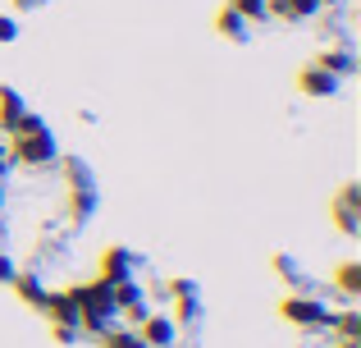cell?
Wrapping results in <instances>:
<instances>
[{"instance_id": "cell-1", "label": "cell", "mask_w": 361, "mask_h": 348, "mask_svg": "<svg viewBox=\"0 0 361 348\" xmlns=\"http://www.w3.org/2000/svg\"><path fill=\"white\" fill-rule=\"evenodd\" d=\"M5 147H9V161L27 165V170H46V165L60 161V143H55L51 124H46L42 115H32V110L14 124V133H9Z\"/></svg>"}, {"instance_id": "cell-2", "label": "cell", "mask_w": 361, "mask_h": 348, "mask_svg": "<svg viewBox=\"0 0 361 348\" xmlns=\"http://www.w3.org/2000/svg\"><path fill=\"white\" fill-rule=\"evenodd\" d=\"M73 303H78V330L87 335H106L110 325L119 321V307H115V284H106V280H92V284H73L69 289Z\"/></svg>"}, {"instance_id": "cell-3", "label": "cell", "mask_w": 361, "mask_h": 348, "mask_svg": "<svg viewBox=\"0 0 361 348\" xmlns=\"http://www.w3.org/2000/svg\"><path fill=\"white\" fill-rule=\"evenodd\" d=\"M279 316L288 325H298V330L316 335V330H329V321H334V307H325V298L316 294H288L279 303Z\"/></svg>"}, {"instance_id": "cell-4", "label": "cell", "mask_w": 361, "mask_h": 348, "mask_svg": "<svg viewBox=\"0 0 361 348\" xmlns=\"http://www.w3.org/2000/svg\"><path fill=\"white\" fill-rule=\"evenodd\" d=\"M334 224L348 234V239H357L361 234V184H343L334 197Z\"/></svg>"}, {"instance_id": "cell-5", "label": "cell", "mask_w": 361, "mask_h": 348, "mask_svg": "<svg viewBox=\"0 0 361 348\" xmlns=\"http://www.w3.org/2000/svg\"><path fill=\"white\" fill-rule=\"evenodd\" d=\"M97 280H106V284H123V280H137V252L133 248H106L101 252V275Z\"/></svg>"}, {"instance_id": "cell-6", "label": "cell", "mask_w": 361, "mask_h": 348, "mask_svg": "<svg viewBox=\"0 0 361 348\" xmlns=\"http://www.w3.org/2000/svg\"><path fill=\"white\" fill-rule=\"evenodd\" d=\"M133 330L142 335L147 348H174L178 344V325H174V316H165V312H147Z\"/></svg>"}, {"instance_id": "cell-7", "label": "cell", "mask_w": 361, "mask_h": 348, "mask_svg": "<svg viewBox=\"0 0 361 348\" xmlns=\"http://www.w3.org/2000/svg\"><path fill=\"white\" fill-rule=\"evenodd\" d=\"M169 298H174V325H192L202 316V289L192 280H169Z\"/></svg>"}, {"instance_id": "cell-8", "label": "cell", "mask_w": 361, "mask_h": 348, "mask_svg": "<svg viewBox=\"0 0 361 348\" xmlns=\"http://www.w3.org/2000/svg\"><path fill=\"white\" fill-rule=\"evenodd\" d=\"M316 69L334 73V78L343 83V78H353V73H357V51H353V46H325V51L316 55Z\"/></svg>"}, {"instance_id": "cell-9", "label": "cell", "mask_w": 361, "mask_h": 348, "mask_svg": "<svg viewBox=\"0 0 361 348\" xmlns=\"http://www.w3.org/2000/svg\"><path fill=\"white\" fill-rule=\"evenodd\" d=\"M298 92L302 97H316V101H329L338 92V78L325 73V69H316V64H307V69L298 73Z\"/></svg>"}, {"instance_id": "cell-10", "label": "cell", "mask_w": 361, "mask_h": 348, "mask_svg": "<svg viewBox=\"0 0 361 348\" xmlns=\"http://www.w3.org/2000/svg\"><path fill=\"white\" fill-rule=\"evenodd\" d=\"M27 115V101L18 88H9V83H0V133H14V124Z\"/></svg>"}, {"instance_id": "cell-11", "label": "cell", "mask_w": 361, "mask_h": 348, "mask_svg": "<svg viewBox=\"0 0 361 348\" xmlns=\"http://www.w3.org/2000/svg\"><path fill=\"white\" fill-rule=\"evenodd\" d=\"M9 284H14V294H18V303H27V307H37V312H42L46 307V298H51V289L42 284V280L32 275V270H18L14 280H9Z\"/></svg>"}, {"instance_id": "cell-12", "label": "cell", "mask_w": 361, "mask_h": 348, "mask_svg": "<svg viewBox=\"0 0 361 348\" xmlns=\"http://www.w3.org/2000/svg\"><path fill=\"white\" fill-rule=\"evenodd\" d=\"M42 312L51 316V325H73V330H78V303H73V294H69V289L51 294V298H46V307H42Z\"/></svg>"}, {"instance_id": "cell-13", "label": "cell", "mask_w": 361, "mask_h": 348, "mask_svg": "<svg viewBox=\"0 0 361 348\" xmlns=\"http://www.w3.org/2000/svg\"><path fill=\"white\" fill-rule=\"evenodd\" d=\"M215 32H220L224 42H247V37H252V23H247L233 5H224L220 14H215Z\"/></svg>"}, {"instance_id": "cell-14", "label": "cell", "mask_w": 361, "mask_h": 348, "mask_svg": "<svg viewBox=\"0 0 361 348\" xmlns=\"http://www.w3.org/2000/svg\"><path fill=\"white\" fill-rule=\"evenodd\" d=\"M274 275H279L293 294H302V289H307V270H302V261L288 257V252H279V257H274Z\"/></svg>"}, {"instance_id": "cell-15", "label": "cell", "mask_w": 361, "mask_h": 348, "mask_svg": "<svg viewBox=\"0 0 361 348\" xmlns=\"http://www.w3.org/2000/svg\"><path fill=\"white\" fill-rule=\"evenodd\" d=\"M92 211H97V188H69V220L87 224Z\"/></svg>"}, {"instance_id": "cell-16", "label": "cell", "mask_w": 361, "mask_h": 348, "mask_svg": "<svg viewBox=\"0 0 361 348\" xmlns=\"http://www.w3.org/2000/svg\"><path fill=\"white\" fill-rule=\"evenodd\" d=\"M64 184L69 188H97V174L82 156H64Z\"/></svg>"}, {"instance_id": "cell-17", "label": "cell", "mask_w": 361, "mask_h": 348, "mask_svg": "<svg viewBox=\"0 0 361 348\" xmlns=\"http://www.w3.org/2000/svg\"><path fill=\"white\" fill-rule=\"evenodd\" d=\"M329 330H338V340H353V344H361V312H357V307H348V312H334Z\"/></svg>"}, {"instance_id": "cell-18", "label": "cell", "mask_w": 361, "mask_h": 348, "mask_svg": "<svg viewBox=\"0 0 361 348\" xmlns=\"http://www.w3.org/2000/svg\"><path fill=\"white\" fill-rule=\"evenodd\" d=\"M334 284L343 298H357L361 294V261H343V266L334 270Z\"/></svg>"}, {"instance_id": "cell-19", "label": "cell", "mask_w": 361, "mask_h": 348, "mask_svg": "<svg viewBox=\"0 0 361 348\" xmlns=\"http://www.w3.org/2000/svg\"><path fill=\"white\" fill-rule=\"evenodd\" d=\"M101 348H147V344H142V335L133 330V325H110V330L101 335Z\"/></svg>"}, {"instance_id": "cell-20", "label": "cell", "mask_w": 361, "mask_h": 348, "mask_svg": "<svg viewBox=\"0 0 361 348\" xmlns=\"http://www.w3.org/2000/svg\"><path fill=\"white\" fill-rule=\"evenodd\" d=\"M18 42V18L14 14H0V46Z\"/></svg>"}, {"instance_id": "cell-21", "label": "cell", "mask_w": 361, "mask_h": 348, "mask_svg": "<svg viewBox=\"0 0 361 348\" xmlns=\"http://www.w3.org/2000/svg\"><path fill=\"white\" fill-rule=\"evenodd\" d=\"M51 335H55V344H78V330H73V325H51Z\"/></svg>"}, {"instance_id": "cell-22", "label": "cell", "mask_w": 361, "mask_h": 348, "mask_svg": "<svg viewBox=\"0 0 361 348\" xmlns=\"http://www.w3.org/2000/svg\"><path fill=\"white\" fill-rule=\"evenodd\" d=\"M14 275H18V266H14V261L5 257V252H0V284H9Z\"/></svg>"}, {"instance_id": "cell-23", "label": "cell", "mask_w": 361, "mask_h": 348, "mask_svg": "<svg viewBox=\"0 0 361 348\" xmlns=\"http://www.w3.org/2000/svg\"><path fill=\"white\" fill-rule=\"evenodd\" d=\"M9 170H14V161H9V147L0 143V184H5V174H9Z\"/></svg>"}, {"instance_id": "cell-24", "label": "cell", "mask_w": 361, "mask_h": 348, "mask_svg": "<svg viewBox=\"0 0 361 348\" xmlns=\"http://www.w3.org/2000/svg\"><path fill=\"white\" fill-rule=\"evenodd\" d=\"M42 5H46V0H14L18 14H27V9H42Z\"/></svg>"}, {"instance_id": "cell-25", "label": "cell", "mask_w": 361, "mask_h": 348, "mask_svg": "<svg viewBox=\"0 0 361 348\" xmlns=\"http://www.w3.org/2000/svg\"><path fill=\"white\" fill-rule=\"evenodd\" d=\"M338 5H343V0H320V9H338Z\"/></svg>"}, {"instance_id": "cell-26", "label": "cell", "mask_w": 361, "mask_h": 348, "mask_svg": "<svg viewBox=\"0 0 361 348\" xmlns=\"http://www.w3.org/2000/svg\"><path fill=\"white\" fill-rule=\"evenodd\" d=\"M338 348H361V344H353V340H338Z\"/></svg>"}, {"instance_id": "cell-27", "label": "cell", "mask_w": 361, "mask_h": 348, "mask_svg": "<svg viewBox=\"0 0 361 348\" xmlns=\"http://www.w3.org/2000/svg\"><path fill=\"white\" fill-rule=\"evenodd\" d=\"M0 252H5V234H0Z\"/></svg>"}, {"instance_id": "cell-28", "label": "cell", "mask_w": 361, "mask_h": 348, "mask_svg": "<svg viewBox=\"0 0 361 348\" xmlns=\"http://www.w3.org/2000/svg\"><path fill=\"white\" fill-rule=\"evenodd\" d=\"M0 206H5V188H0Z\"/></svg>"}]
</instances>
